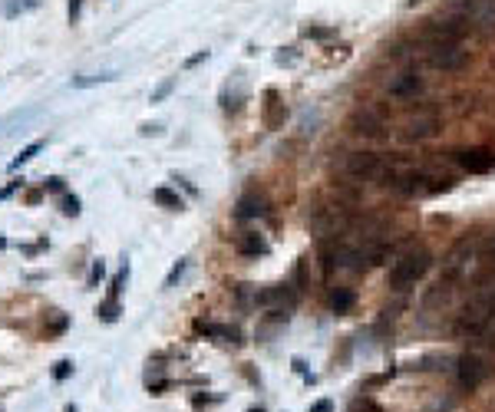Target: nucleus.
<instances>
[{
    "label": "nucleus",
    "instance_id": "obj_1",
    "mask_svg": "<svg viewBox=\"0 0 495 412\" xmlns=\"http://www.w3.org/2000/svg\"><path fill=\"white\" fill-rule=\"evenodd\" d=\"M380 178L386 188H393L407 198H426V195H439L449 188V178H439L426 168H413V165H386Z\"/></svg>",
    "mask_w": 495,
    "mask_h": 412
},
{
    "label": "nucleus",
    "instance_id": "obj_2",
    "mask_svg": "<svg viewBox=\"0 0 495 412\" xmlns=\"http://www.w3.org/2000/svg\"><path fill=\"white\" fill-rule=\"evenodd\" d=\"M495 320V290L492 287H482L472 294V300L462 307L456 320V333L459 337H479L489 330V324Z\"/></svg>",
    "mask_w": 495,
    "mask_h": 412
},
{
    "label": "nucleus",
    "instance_id": "obj_3",
    "mask_svg": "<svg viewBox=\"0 0 495 412\" xmlns=\"http://www.w3.org/2000/svg\"><path fill=\"white\" fill-rule=\"evenodd\" d=\"M430 264H432V254L426 248H407L403 254L393 258V267H390V274H386V284L393 290H409L416 280L426 277Z\"/></svg>",
    "mask_w": 495,
    "mask_h": 412
},
{
    "label": "nucleus",
    "instance_id": "obj_4",
    "mask_svg": "<svg viewBox=\"0 0 495 412\" xmlns=\"http://www.w3.org/2000/svg\"><path fill=\"white\" fill-rule=\"evenodd\" d=\"M472 254H476V241H469V237H462V241H456V244H453V251L446 254V261H443V274H439V280H436V290H432L430 297H439V294H446V290L453 287L456 280H462V277L469 274Z\"/></svg>",
    "mask_w": 495,
    "mask_h": 412
},
{
    "label": "nucleus",
    "instance_id": "obj_5",
    "mask_svg": "<svg viewBox=\"0 0 495 412\" xmlns=\"http://www.w3.org/2000/svg\"><path fill=\"white\" fill-rule=\"evenodd\" d=\"M340 168H343V175L356 178V182H367V178H380L386 162H383L380 155H373V152H350L340 162Z\"/></svg>",
    "mask_w": 495,
    "mask_h": 412
},
{
    "label": "nucleus",
    "instance_id": "obj_6",
    "mask_svg": "<svg viewBox=\"0 0 495 412\" xmlns=\"http://www.w3.org/2000/svg\"><path fill=\"white\" fill-rule=\"evenodd\" d=\"M453 159H456V165H459V168H466L469 175H485V172H492V168H495V152L492 149H482V145L459 149Z\"/></svg>",
    "mask_w": 495,
    "mask_h": 412
},
{
    "label": "nucleus",
    "instance_id": "obj_7",
    "mask_svg": "<svg viewBox=\"0 0 495 412\" xmlns=\"http://www.w3.org/2000/svg\"><path fill=\"white\" fill-rule=\"evenodd\" d=\"M456 373H459V386L462 389H479L485 383V376H489V366H485L482 356H476V353H466V356H459V366H456Z\"/></svg>",
    "mask_w": 495,
    "mask_h": 412
},
{
    "label": "nucleus",
    "instance_id": "obj_8",
    "mask_svg": "<svg viewBox=\"0 0 495 412\" xmlns=\"http://www.w3.org/2000/svg\"><path fill=\"white\" fill-rule=\"evenodd\" d=\"M426 37L430 43H459V40L466 37V24L462 20H446V24H430L426 26Z\"/></svg>",
    "mask_w": 495,
    "mask_h": 412
},
{
    "label": "nucleus",
    "instance_id": "obj_9",
    "mask_svg": "<svg viewBox=\"0 0 495 412\" xmlns=\"http://www.w3.org/2000/svg\"><path fill=\"white\" fill-rule=\"evenodd\" d=\"M430 60L432 66H439V70H456L466 63V53L459 50V43H436L430 50Z\"/></svg>",
    "mask_w": 495,
    "mask_h": 412
},
{
    "label": "nucleus",
    "instance_id": "obj_10",
    "mask_svg": "<svg viewBox=\"0 0 495 412\" xmlns=\"http://www.w3.org/2000/svg\"><path fill=\"white\" fill-rule=\"evenodd\" d=\"M350 125H354V132H360V136H380L383 129H386V122H383L380 113H373V109H356L354 116H350Z\"/></svg>",
    "mask_w": 495,
    "mask_h": 412
},
{
    "label": "nucleus",
    "instance_id": "obj_11",
    "mask_svg": "<svg viewBox=\"0 0 495 412\" xmlns=\"http://www.w3.org/2000/svg\"><path fill=\"white\" fill-rule=\"evenodd\" d=\"M436 129H439V119L436 116H416V119H409L407 122V132H403V138L407 142H423V138L436 136Z\"/></svg>",
    "mask_w": 495,
    "mask_h": 412
},
{
    "label": "nucleus",
    "instance_id": "obj_12",
    "mask_svg": "<svg viewBox=\"0 0 495 412\" xmlns=\"http://www.w3.org/2000/svg\"><path fill=\"white\" fill-rule=\"evenodd\" d=\"M416 93H423L419 73H400L393 83H390V96H396V100H413Z\"/></svg>",
    "mask_w": 495,
    "mask_h": 412
},
{
    "label": "nucleus",
    "instance_id": "obj_13",
    "mask_svg": "<svg viewBox=\"0 0 495 412\" xmlns=\"http://www.w3.org/2000/svg\"><path fill=\"white\" fill-rule=\"evenodd\" d=\"M235 248H238V254H244V258H261V254H267V241L261 235H242L235 241Z\"/></svg>",
    "mask_w": 495,
    "mask_h": 412
},
{
    "label": "nucleus",
    "instance_id": "obj_14",
    "mask_svg": "<svg viewBox=\"0 0 495 412\" xmlns=\"http://www.w3.org/2000/svg\"><path fill=\"white\" fill-rule=\"evenodd\" d=\"M267 208H265V198H258V195H248V198L238 201V208H235V218L238 221H248V218H261Z\"/></svg>",
    "mask_w": 495,
    "mask_h": 412
},
{
    "label": "nucleus",
    "instance_id": "obj_15",
    "mask_svg": "<svg viewBox=\"0 0 495 412\" xmlns=\"http://www.w3.org/2000/svg\"><path fill=\"white\" fill-rule=\"evenodd\" d=\"M43 0H0V13H3V20H17L20 13H30L37 10Z\"/></svg>",
    "mask_w": 495,
    "mask_h": 412
},
{
    "label": "nucleus",
    "instance_id": "obj_16",
    "mask_svg": "<svg viewBox=\"0 0 495 412\" xmlns=\"http://www.w3.org/2000/svg\"><path fill=\"white\" fill-rule=\"evenodd\" d=\"M66 326H70V317L66 313H60V310H53V313H47V340H53V337H60V333H66Z\"/></svg>",
    "mask_w": 495,
    "mask_h": 412
},
{
    "label": "nucleus",
    "instance_id": "obj_17",
    "mask_svg": "<svg viewBox=\"0 0 495 412\" xmlns=\"http://www.w3.org/2000/svg\"><path fill=\"white\" fill-rule=\"evenodd\" d=\"M152 198H155V205H162V208H172V212H182V208H185V201L178 198L172 188H155Z\"/></svg>",
    "mask_w": 495,
    "mask_h": 412
},
{
    "label": "nucleus",
    "instance_id": "obj_18",
    "mask_svg": "<svg viewBox=\"0 0 495 412\" xmlns=\"http://www.w3.org/2000/svg\"><path fill=\"white\" fill-rule=\"evenodd\" d=\"M265 100H267V106H265V125H267V129H274V125H281V119H284V116H278V93H274V89H267Z\"/></svg>",
    "mask_w": 495,
    "mask_h": 412
},
{
    "label": "nucleus",
    "instance_id": "obj_19",
    "mask_svg": "<svg viewBox=\"0 0 495 412\" xmlns=\"http://www.w3.org/2000/svg\"><path fill=\"white\" fill-rule=\"evenodd\" d=\"M40 152H43V142H30V145H26V149L20 152V155H17V159L10 162V172H17L20 165H26L30 159H33V155H40Z\"/></svg>",
    "mask_w": 495,
    "mask_h": 412
},
{
    "label": "nucleus",
    "instance_id": "obj_20",
    "mask_svg": "<svg viewBox=\"0 0 495 412\" xmlns=\"http://www.w3.org/2000/svg\"><path fill=\"white\" fill-rule=\"evenodd\" d=\"M330 307H333L337 313H347L350 307H354V294H350V290H337V294L330 297Z\"/></svg>",
    "mask_w": 495,
    "mask_h": 412
},
{
    "label": "nucleus",
    "instance_id": "obj_21",
    "mask_svg": "<svg viewBox=\"0 0 495 412\" xmlns=\"http://www.w3.org/2000/svg\"><path fill=\"white\" fill-rule=\"evenodd\" d=\"M116 73H100V76H77L73 86L77 89H86V86H96V83H113Z\"/></svg>",
    "mask_w": 495,
    "mask_h": 412
},
{
    "label": "nucleus",
    "instance_id": "obj_22",
    "mask_svg": "<svg viewBox=\"0 0 495 412\" xmlns=\"http://www.w3.org/2000/svg\"><path fill=\"white\" fill-rule=\"evenodd\" d=\"M102 317V320H106V324H113L116 317H119V300H106V303H102L100 310H96Z\"/></svg>",
    "mask_w": 495,
    "mask_h": 412
},
{
    "label": "nucleus",
    "instance_id": "obj_23",
    "mask_svg": "<svg viewBox=\"0 0 495 412\" xmlns=\"http://www.w3.org/2000/svg\"><path fill=\"white\" fill-rule=\"evenodd\" d=\"M301 33H304L307 40H327L330 33H333V26H304Z\"/></svg>",
    "mask_w": 495,
    "mask_h": 412
},
{
    "label": "nucleus",
    "instance_id": "obj_24",
    "mask_svg": "<svg viewBox=\"0 0 495 412\" xmlns=\"http://www.w3.org/2000/svg\"><path fill=\"white\" fill-rule=\"evenodd\" d=\"M70 373H73V360H60L53 366V379H56V383H63Z\"/></svg>",
    "mask_w": 495,
    "mask_h": 412
},
{
    "label": "nucleus",
    "instance_id": "obj_25",
    "mask_svg": "<svg viewBox=\"0 0 495 412\" xmlns=\"http://www.w3.org/2000/svg\"><path fill=\"white\" fill-rule=\"evenodd\" d=\"M60 205H63V214H73V218L79 214V198H77V195H66Z\"/></svg>",
    "mask_w": 495,
    "mask_h": 412
},
{
    "label": "nucleus",
    "instance_id": "obj_26",
    "mask_svg": "<svg viewBox=\"0 0 495 412\" xmlns=\"http://www.w3.org/2000/svg\"><path fill=\"white\" fill-rule=\"evenodd\" d=\"M172 89H175V76H172V79H165L162 86L155 89V93H152V102H159V100H165V96H168V93H172Z\"/></svg>",
    "mask_w": 495,
    "mask_h": 412
},
{
    "label": "nucleus",
    "instance_id": "obj_27",
    "mask_svg": "<svg viewBox=\"0 0 495 412\" xmlns=\"http://www.w3.org/2000/svg\"><path fill=\"white\" fill-rule=\"evenodd\" d=\"M185 274V261H178L172 271H168V277H165V287H175V280Z\"/></svg>",
    "mask_w": 495,
    "mask_h": 412
},
{
    "label": "nucleus",
    "instance_id": "obj_28",
    "mask_svg": "<svg viewBox=\"0 0 495 412\" xmlns=\"http://www.w3.org/2000/svg\"><path fill=\"white\" fill-rule=\"evenodd\" d=\"M350 412H383L380 406H377V402H370V399H356L354 402V409Z\"/></svg>",
    "mask_w": 495,
    "mask_h": 412
},
{
    "label": "nucleus",
    "instance_id": "obj_29",
    "mask_svg": "<svg viewBox=\"0 0 495 412\" xmlns=\"http://www.w3.org/2000/svg\"><path fill=\"white\" fill-rule=\"evenodd\" d=\"M102 274H106V267H102V261H96L93 264V271H89V287H96L102 280Z\"/></svg>",
    "mask_w": 495,
    "mask_h": 412
},
{
    "label": "nucleus",
    "instance_id": "obj_30",
    "mask_svg": "<svg viewBox=\"0 0 495 412\" xmlns=\"http://www.w3.org/2000/svg\"><path fill=\"white\" fill-rule=\"evenodd\" d=\"M311 412H333V402L320 399V402H314V406H311Z\"/></svg>",
    "mask_w": 495,
    "mask_h": 412
},
{
    "label": "nucleus",
    "instance_id": "obj_31",
    "mask_svg": "<svg viewBox=\"0 0 495 412\" xmlns=\"http://www.w3.org/2000/svg\"><path fill=\"white\" fill-rule=\"evenodd\" d=\"M79 3H83V0H70V24L79 20Z\"/></svg>",
    "mask_w": 495,
    "mask_h": 412
},
{
    "label": "nucleus",
    "instance_id": "obj_32",
    "mask_svg": "<svg viewBox=\"0 0 495 412\" xmlns=\"http://www.w3.org/2000/svg\"><path fill=\"white\" fill-rule=\"evenodd\" d=\"M202 60H208V50H202V53H195V56H189V60H185V66H198Z\"/></svg>",
    "mask_w": 495,
    "mask_h": 412
},
{
    "label": "nucleus",
    "instance_id": "obj_33",
    "mask_svg": "<svg viewBox=\"0 0 495 412\" xmlns=\"http://www.w3.org/2000/svg\"><path fill=\"white\" fill-rule=\"evenodd\" d=\"M47 191H63V178H47Z\"/></svg>",
    "mask_w": 495,
    "mask_h": 412
},
{
    "label": "nucleus",
    "instance_id": "obj_34",
    "mask_svg": "<svg viewBox=\"0 0 495 412\" xmlns=\"http://www.w3.org/2000/svg\"><path fill=\"white\" fill-rule=\"evenodd\" d=\"M489 258L495 261V237H492V244H489Z\"/></svg>",
    "mask_w": 495,
    "mask_h": 412
},
{
    "label": "nucleus",
    "instance_id": "obj_35",
    "mask_svg": "<svg viewBox=\"0 0 495 412\" xmlns=\"http://www.w3.org/2000/svg\"><path fill=\"white\" fill-rule=\"evenodd\" d=\"M66 412H79V409H77V406H70V409H66Z\"/></svg>",
    "mask_w": 495,
    "mask_h": 412
},
{
    "label": "nucleus",
    "instance_id": "obj_36",
    "mask_svg": "<svg viewBox=\"0 0 495 412\" xmlns=\"http://www.w3.org/2000/svg\"><path fill=\"white\" fill-rule=\"evenodd\" d=\"M0 248H7V241H3V237H0Z\"/></svg>",
    "mask_w": 495,
    "mask_h": 412
},
{
    "label": "nucleus",
    "instance_id": "obj_37",
    "mask_svg": "<svg viewBox=\"0 0 495 412\" xmlns=\"http://www.w3.org/2000/svg\"><path fill=\"white\" fill-rule=\"evenodd\" d=\"M251 412H265V409H251Z\"/></svg>",
    "mask_w": 495,
    "mask_h": 412
},
{
    "label": "nucleus",
    "instance_id": "obj_38",
    "mask_svg": "<svg viewBox=\"0 0 495 412\" xmlns=\"http://www.w3.org/2000/svg\"><path fill=\"white\" fill-rule=\"evenodd\" d=\"M409 3H419V0H409Z\"/></svg>",
    "mask_w": 495,
    "mask_h": 412
}]
</instances>
